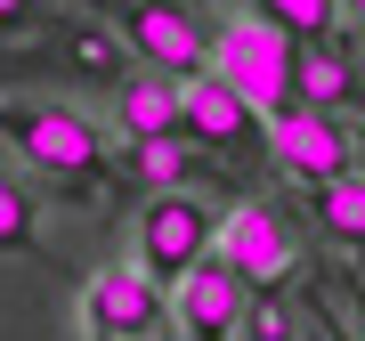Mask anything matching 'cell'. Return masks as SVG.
<instances>
[{
	"label": "cell",
	"instance_id": "cell-1",
	"mask_svg": "<svg viewBox=\"0 0 365 341\" xmlns=\"http://www.w3.org/2000/svg\"><path fill=\"white\" fill-rule=\"evenodd\" d=\"M300 49H309V41L284 33L276 16H235V25H220V41H211V73H220L244 106H260V122H268L276 106L300 98Z\"/></svg>",
	"mask_w": 365,
	"mask_h": 341
},
{
	"label": "cell",
	"instance_id": "cell-13",
	"mask_svg": "<svg viewBox=\"0 0 365 341\" xmlns=\"http://www.w3.org/2000/svg\"><path fill=\"white\" fill-rule=\"evenodd\" d=\"M252 16H276V25L300 33V41H325L333 16H341V0H252Z\"/></svg>",
	"mask_w": 365,
	"mask_h": 341
},
{
	"label": "cell",
	"instance_id": "cell-5",
	"mask_svg": "<svg viewBox=\"0 0 365 341\" xmlns=\"http://www.w3.org/2000/svg\"><path fill=\"white\" fill-rule=\"evenodd\" d=\"M260 146H268V163L284 170V179H300V187L349 179V131L333 122V106H309V98L276 106V114L260 122Z\"/></svg>",
	"mask_w": 365,
	"mask_h": 341
},
{
	"label": "cell",
	"instance_id": "cell-11",
	"mask_svg": "<svg viewBox=\"0 0 365 341\" xmlns=\"http://www.w3.org/2000/svg\"><path fill=\"white\" fill-rule=\"evenodd\" d=\"M309 211L333 244H365V179H325L309 187Z\"/></svg>",
	"mask_w": 365,
	"mask_h": 341
},
{
	"label": "cell",
	"instance_id": "cell-7",
	"mask_svg": "<svg viewBox=\"0 0 365 341\" xmlns=\"http://www.w3.org/2000/svg\"><path fill=\"white\" fill-rule=\"evenodd\" d=\"M220 260H227V268H244L252 285H276V276L300 260L292 220H284L276 203H235L227 220H220Z\"/></svg>",
	"mask_w": 365,
	"mask_h": 341
},
{
	"label": "cell",
	"instance_id": "cell-10",
	"mask_svg": "<svg viewBox=\"0 0 365 341\" xmlns=\"http://www.w3.org/2000/svg\"><path fill=\"white\" fill-rule=\"evenodd\" d=\"M114 122H122V138H130V146L179 138V131H187L179 81H170V73H122V81H114Z\"/></svg>",
	"mask_w": 365,
	"mask_h": 341
},
{
	"label": "cell",
	"instance_id": "cell-18",
	"mask_svg": "<svg viewBox=\"0 0 365 341\" xmlns=\"http://www.w3.org/2000/svg\"><path fill=\"white\" fill-rule=\"evenodd\" d=\"M357 301H365V260H357Z\"/></svg>",
	"mask_w": 365,
	"mask_h": 341
},
{
	"label": "cell",
	"instance_id": "cell-2",
	"mask_svg": "<svg viewBox=\"0 0 365 341\" xmlns=\"http://www.w3.org/2000/svg\"><path fill=\"white\" fill-rule=\"evenodd\" d=\"M0 138L25 155L41 179H57V187H98L106 179V155H98V131L73 114V106H57V98H16V106H0Z\"/></svg>",
	"mask_w": 365,
	"mask_h": 341
},
{
	"label": "cell",
	"instance_id": "cell-15",
	"mask_svg": "<svg viewBox=\"0 0 365 341\" xmlns=\"http://www.w3.org/2000/svg\"><path fill=\"white\" fill-rule=\"evenodd\" d=\"M130 163H138L155 187H187V138H146Z\"/></svg>",
	"mask_w": 365,
	"mask_h": 341
},
{
	"label": "cell",
	"instance_id": "cell-14",
	"mask_svg": "<svg viewBox=\"0 0 365 341\" xmlns=\"http://www.w3.org/2000/svg\"><path fill=\"white\" fill-rule=\"evenodd\" d=\"M41 244V220H33V195L16 179H0V260L9 252H33Z\"/></svg>",
	"mask_w": 365,
	"mask_h": 341
},
{
	"label": "cell",
	"instance_id": "cell-19",
	"mask_svg": "<svg viewBox=\"0 0 365 341\" xmlns=\"http://www.w3.org/2000/svg\"><path fill=\"white\" fill-rule=\"evenodd\" d=\"M260 341H284V333H260Z\"/></svg>",
	"mask_w": 365,
	"mask_h": 341
},
{
	"label": "cell",
	"instance_id": "cell-4",
	"mask_svg": "<svg viewBox=\"0 0 365 341\" xmlns=\"http://www.w3.org/2000/svg\"><path fill=\"white\" fill-rule=\"evenodd\" d=\"M170 325H179V317H170L163 285L138 260L98 268L90 285H81V333H90V341H163Z\"/></svg>",
	"mask_w": 365,
	"mask_h": 341
},
{
	"label": "cell",
	"instance_id": "cell-17",
	"mask_svg": "<svg viewBox=\"0 0 365 341\" xmlns=\"http://www.w3.org/2000/svg\"><path fill=\"white\" fill-rule=\"evenodd\" d=\"M341 9H349V16H365V0H341Z\"/></svg>",
	"mask_w": 365,
	"mask_h": 341
},
{
	"label": "cell",
	"instance_id": "cell-8",
	"mask_svg": "<svg viewBox=\"0 0 365 341\" xmlns=\"http://www.w3.org/2000/svg\"><path fill=\"white\" fill-rule=\"evenodd\" d=\"M179 106H187V138L211 146V155H235V146H252V131H260V106H244L211 66L179 81Z\"/></svg>",
	"mask_w": 365,
	"mask_h": 341
},
{
	"label": "cell",
	"instance_id": "cell-9",
	"mask_svg": "<svg viewBox=\"0 0 365 341\" xmlns=\"http://www.w3.org/2000/svg\"><path fill=\"white\" fill-rule=\"evenodd\" d=\"M122 41H130V49H138L155 73H170V81H187V73H203V66H211L203 33L187 25L179 9H163V0H146V9H130V16H122Z\"/></svg>",
	"mask_w": 365,
	"mask_h": 341
},
{
	"label": "cell",
	"instance_id": "cell-6",
	"mask_svg": "<svg viewBox=\"0 0 365 341\" xmlns=\"http://www.w3.org/2000/svg\"><path fill=\"white\" fill-rule=\"evenodd\" d=\"M244 301H252V276L227 268L220 252L211 260H195L170 285V317H179L187 341H235V325H244Z\"/></svg>",
	"mask_w": 365,
	"mask_h": 341
},
{
	"label": "cell",
	"instance_id": "cell-12",
	"mask_svg": "<svg viewBox=\"0 0 365 341\" xmlns=\"http://www.w3.org/2000/svg\"><path fill=\"white\" fill-rule=\"evenodd\" d=\"M349 90H357V81H349V57H333L325 41H309V49H300V98H309V106H341Z\"/></svg>",
	"mask_w": 365,
	"mask_h": 341
},
{
	"label": "cell",
	"instance_id": "cell-3",
	"mask_svg": "<svg viewBox=\"0 0 365 341\" xmlns=\"http://www.w3.org/2000/svg\"><path fill=\"white\" fill-rule=\"evenodd\" d=\"M130 236H138V268L155 276V285H179L195 260L220 252V211L203 195H187V187H155Z\"/></svg>",
	"mask_w": 365,
	"mask_h": 341
},
{
	"label": "cell",
	"instance_id": "cell-16",
	"mask_svg": "<svg viewBox=\"0 0 365 341\" xmlns=\"http://www.w3.org/2000/svg\"><path fill=\"white\" fill-rule=\"evenodd\" d=\"M41 33V0H0V41H25Z\"/></svg>",
	"mask_w": 365,
	"mask_h": 341
}]
</instances>
